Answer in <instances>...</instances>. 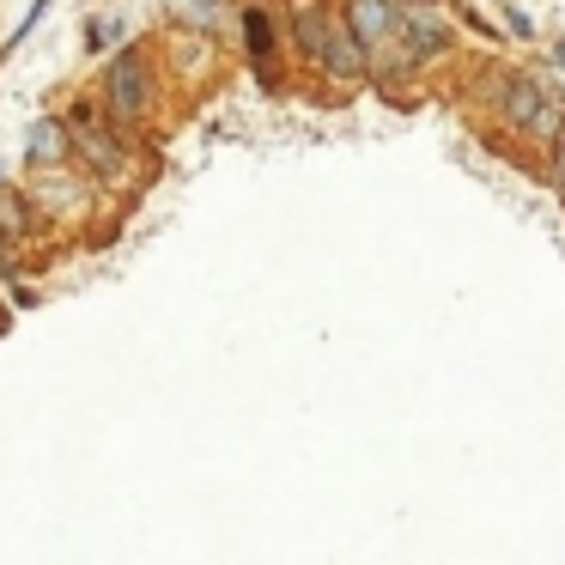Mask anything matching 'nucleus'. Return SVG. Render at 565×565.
<instances>
[{
    "label": "nucleus",
    "instance_id": "1",
    "mask_svg": "<svg viewBox=\"0 0 565 565\" xmlns=\"http://www.w3.org/2000/svg\"><path fill=\"white\" fill-rule=\"evenodd\" d=\"M493 116L511 122V134H523L535 146H553L565 134V104L529 73H499L493 79Z\"/></svg>",
    "mask_w": 565,
    "mask_h": 565
},
{
    "label": "nucleus",
    "instance_id": "2",
    "mask_svg": "<svg viewBox=\"0 0 565 565\" xmlns=\"http://www.w3.org/2000/svg\"><path fill=\"white\" fill-rule=\"evenodd\" d=\"M110 110H116V122L146 116V55L140 49L116 55V67H110Z\"/></svg>",
    "mask_w": 565,
    "mask_h": 565
},
{
    "label": "nucleus",
    "instance_id": "3",
    "mask_svg": "<svg viewBox=\"0 0 565 565\" xmlns=\"http://www.w3.org/2000/svg\"><path fill=\"white\" fill-rule=\"evenodd\" d=\"M67 128H73V140H79V152L92 158V165H104V171H116L122 165V146L98 128V116H92V104H79L73 116H67Z\"/></svg>",
    "mask_w": 565,
    "mask_h": 565
},
{
    "label": "nucleus",
    "instance_id": "4",
    "mask_svg": "<svg viewBox=\"0 0 565 565\" xmlns=\"http://www.w3.org/2000/svg\"><path fill=\"white\" fill-rule=\"evenodd\" d=\"M244 37H250V55H256V67H262V79H274V25H268L262 7L244 13Z\"/></svg>",
    "mask_w": 565,
    "mask_h": 565
},
{
    "label": "nucleus",
    "instance_id": "5",
    "mask_svg": "<svg viewBox=\"0 0 565 565\" xmlns=\"http://www.w3.org/2000/svg\"><path fill=\"white\" fill-rule=\"evenodd\" d=\"M322 25H329V13H322V7H304V13L292 19V31H298V49H304L310 61H322Z\"/></svg>",
    "mask_w": 565,
    "mask_h": 565
},
{
    "label": "nucleus",
    "instance_id": "6",
    "mask_svg": "<svg viewBox=\"0 0 565 565\" xmlns=\"http://www.w3.org/2000/svg\"><path fill=\"white\" fill-rule=\"evenodd\" d=\"M0 231H7V237L31 231V219H25V201H19L13 189H0Z\"/></svg>",
    "mask_w": 565,
    "mask_h": 565
},
{
    "label": "nucleus",
    "instance_id": "7",
    "mask_svg": "<svg viewBox=\"0 0 565 565\" xmlns=\"http://www.w3.org/2000/svg\"><path fill=\"white\" fill-rule=\"evenodd\" d=\"M547 177H553V189L565 195V134L553 140V152H547Z\"/></svg>",
    "mask_w": 565,
    "mask_h": 565
}]
</instances>
